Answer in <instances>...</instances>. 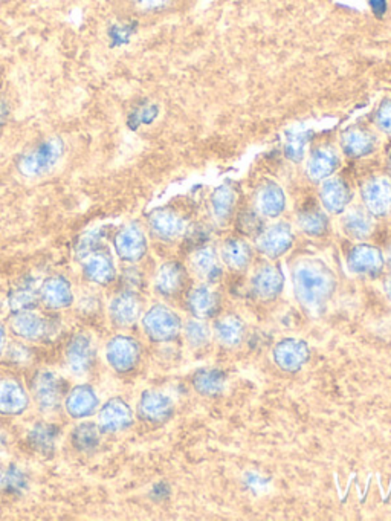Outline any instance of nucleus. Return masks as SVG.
<instances>
[{"instance_id":"nucleus-6","label":"nucleus","mask_w":391,"mask_h":521,"mask_svg":"<svg viewBox=\"0 0 391 521\" xmlns=\"http://www.w3.org/2000/svg\"><path fill=\"white\" fill-rule=\"evenodd\" d=\"M112 245L118 259L124 263H132V265L143 260L148 251L146 233L137 222L122 225L113 234Z\"/></svg>"},{"instance_id":"nucleus-19","label":"nucleus","mask_w":391,"mask_h":521,"mask_svg":"<svg viewBox=\"0 0 391 521\" xmlns=\"http://www.w3.org/2000/svg\"><path fill=\"white\" fill-rule=\"evenodd\" d=\"M181 2L182 0H117L115 10L129 19H150L172 13Z\"/></svg>"},{"instance_id":"nucleus-26","label":"nucleus","mask_w":391,"mask_h":521,"mask_svg":"<svg viewBox=\"0 0 391 521\" xmlns=\"http://www.w3.org/2000/svg\"><path fill=\"white\" fill-rule=\"evenodd\" d=\"M320 200L323 208L332 215H342L351 202V185L341 178H329L323 181L320 189Z\"/></svg>"},{"instance_id":"nucleus-30","label":"nucleus","mask_w":391,"mask_h":521,"mask_svg":"<svg viewBox=\"0 0 391 521\" xmlns=\"http://www.w3.org/2000/svg\"><path fill=\"white\" fill-rule=\"evenodd\" d=\"M220 257L231 271H246L253 261V248L244 239L229 237L222 245Z\"/></svg>"},{"instance_id":"nucleus-38","label":"nucleus","mask_w":391,"mask_h":521,"mask_svg":"<svg viewBox=\"0 0 391 521\" xmlns=\"http://www.w3.org/2000/svg\"><path fill=\"white\" fill-rule=\"evenodd\" d=\"M182 333L191 349L207 348L213 338L209 322L198 318H190L189 322H183Z\"/></svg>"},{"instance_id":"nucleus-36","label":"nucleus","mask_w":391,"mask_h":521,"mask_svg":"<svg viewBox=\"0 0 391 521\" xmlns=\"http://www.w3.org/2000/svg\"><path fill=\"white\" fill-rule=\"evenodd\" d=\"M235 202H237V196H235L233 187L225 184L214 190L211 198H209V205H211L216 220L220 224L229 222L233 217L234 210H235Z\"/></svg>"},{"instance_id":"nucleus-43","label":"nucleus","mask_w":391,"mask_h":521,"mask_svg":"<svg viewBox=\"0 0 391 521\" xmlns=\"http://www.w3.org/2000/svg\"><path fill=\"white\" fill-rule=\"evenodd\" d=\"M377 123L382 132L391 133V102H382L378 110Z\"/></svg>"},{"instance_id":"nucleus-27","label":"nucleus","mask_w":391,"mask_h":521,"mask_svg":"<svg viewBox=\"0 0 391 521\" xmlns=\"http://www.w3.org/2000/svg\"><path fill=\"white\" fill-rule=\"evenodd\" d=\"M338 167H340V158L335 150L331 147H320L310 155L307 165H306V174L312 182H323L329 180Z\"/></svg>"},{"instance_id":"nucleus-11","label":"nucleus","mask_w":391,"mask_h":521,"mask_svg":"<svg viewBox=\"0 0 391 521\" xmlns=\"http://www.w3.org/2000/svg\"><path fill=\"white\" fill-rule=\"evenodd\" d=\"M347 268L356 276L377 278L386 268V256L378 246L358 243L347 252Z\"/></svg>"},{"instance_id":"nucleus-9","label":"nucleus","mask_w":391,"mask_h":521,"mask_svg":"<svg viewBox=\"0 0 391 521\" xmlns=\"http://www.w3.org/2000/svg\"><path fill=\"white\" fill-rule=\"evenodd\" d=\"M295 235L292 226L288 222H277L264 226L263 231L255 237L257 250L271 260H277L285 256L294 246Z\"/></svg>"},{"instance_id":"nucleus-5","label":"nucleus","mask_w":391,"mask_h":521,"mask_svg":"<svg viewBox=\"0 0 391 521\" xmlns=\"http://www.w3.org/2000/svg\"><path fill=\"white\" fill-rule=\"evenodd\" d=\"M67 392V379L54 370H39L31 381V394L43 413H54L60 409Z\"/></svg>"},{"instance_id":"nucleus-35","label":"nucleus","mask_w":391,"mask_h":521,"mask_svg":"<svg viewBox=\"0 0 391 521\" xmlns=\"http://www.w3.org/2000/svg\"><path fill=\"white\" fill-rule=\"evenodd\" d=\"M298 226L305 234L310 237H321L329 230V217L325 215L324 208L320 205L306 204L297 216Z\"/></svg>"},{"instance_id":"nucleus-8","label":"nucleus","mask_w":391,"mask_h":521,"mask_svg":"<svg viewBox=\"0 0 391 521\" xmlns=\"http://www.w3.org/2000/svg\"><path fill=\"white\" fill-rule=\"evenodd\" d=\"M106 359L118 374H130L141 361V346L129 335H115L106 346Z\"/></svg>"},{"instance_id":"nucleus-10","label":"nucleus","mask_w":391,"mask_h":521,"mask_svg":"<svg viewBox=\"0 0 391 521\" xmlns=\"http://www.w3.org/2000/svg\"><path fill=\"white\" fill-rule=\"evenodd\" d=\"M176 411L173 399L158 390H144L138 401L139 419L150 425H163L172 419Z\"/></svg>"},{"instance_id":"nucleus-24","label":"nucleus","mask_w":391,"mask_h":521,"mask_svg":"<svg viewBox=\"0 0 391 521\" xmlns=\"http://www.w3.org/2000/svg\"><path fill=\"white\" fill-rule=\"evenodd\" d=\"M31 396L15 378L0 379V414L21 416L30 409Z\"/></svg>"},{"instance_id":"nucleus-42","label":"nucleus","mask_w":391,"mask_h":521,"mask_svg":"<svg viewBox=\"0 0 391 521\" xmlns=\"http://www.w3.org/2000/svg\"><path fill=\"white\" fill-rule=\"evenodd\" d=\"M4 485L11 492H23L28 486V481H26V475L17 466H10V470L5 472Z\"/></svg>"},{"instance_id":"nucleus-31","label":"nucleus","mask_w":391,"mask_h":521,"mask_svg":"<svg viewBox=\"0 0 391 521\" xmlns=\"http://www.w3.org/2000/svg\"><path fill=\"white\" fill-rule=\"evenodd\" d=\"M286 208V195L277 182H266L257 193V211L266 219H277Z\"/></svg>"},{"instance_id":"nucleus-18","label":"nucleus","mask_w":391,"mask_h":521,"mask_svg":"<svg viewBox=\"0 0 391 521\" xmlns=\"http://www.w3.org/2000/svg\"><path fill=\"white\" fill-rule=\"evenodd\" d=\"M148 228L156 239L163 242L178 241L187 233V222L182 216L170 208H156L147 217Z\"/></svg>"},{"instance_id":"nucleus-40","label":"nucleus","mask_w":391,"mask_h":521,"mask_svg":"<svg viewBox=\"0 0 391 521\" xmlns=\"http://www.w3.org/2000/svg\"><path fill=\"white\" fill-rule=\"evenodd\" d=\"M237 228L242 234L255 239L263 231V216L260 215L259 211L257 213L251 210L242 211L237 217Z\"/></svg>"},{"instance_id":"nucleus-37","label":"nucleus","mask_w":391,"mask_h":521,"mask_svg":"<svg viewBox=\"0 0 391 521\" xmlns=\"http://www.w3.org/2000/svg\"><path fill=\"white\" fill-rule=\"evenodd\" d=\"M102 431L95 422H82L72 429L71 444L78 453H93L100 446Z\"/></svg>"},{"instance_id":"nucleus-13","label":"nucleus","mask_w":391,"mask_h":521,"mask_svg":"<svg viewBox=\"0 0 391 521\" xmlns=\"http://www.w3.org/2000/svg\"><path fill=\"white\" fill-rule=\"evenodd\" d=\"M11 332L23 341H40L51 333V322L34 309L14 311L10 317Z\"/></svg>"},{"instance_id":"nucleus-28","label":"nucleus","mask_w":391,"mask_h":521,"mask_svg":"<svg viewBox=\"0 0 391 521\" xmlns=\"http://www.w3.org/2000/svg\"><path fill=\"white\" fill-rule=\"evenodd\" d=\"M191 266L199 278L209 285L218 283L224 277V266L218 260V252L209 246H200L194 251L191 256Z\"/></svg>"},{"instance_id":"nucleus-14","label":"nucleus","mask_w":391,"mask_h":521,"mask_svg":"<svg viewBox=\"0 0 391 521\" xmlns=\"http://www.w3.org/2000/svg\"><path fill=\"white\" fill-rule=\"evenodd\" d=\"M185 305L191 317L209 322L222 311V296L209 283H200L187 291Z\"/></svg>"},{"instance_id":"nucleus-46","label":"nucleus","mask_w":391,"mask_h":521,"mask_svg":"<svg viewBox=\"0 0 391 521\" xmlns=\"http://www.w3.org/2000/svg\"><path fill=\"white\" fill-rule=\"evenodd\" d=\"M384 291H386V296L388 300L391 302V278H388L386 283V287H384Z\"/></svg>"},{"instance_id":"nucleus-39","label":"nucleus","mask_w":391,"mask_h":521,"mask_svg":"<svg viewBox=\"0 0 391 521\" xmlns=\"http://www.w3.org/2000/svg\"><path fill=\"white\" fill-rule=\"evenodd\" d=\"M310 132L305 128H289L286 132L285 154L292 163H300L305 158L306 146L309 143Z\"/></svg>"},{"instance_id":"nucleus-29","label":"nucleus","mask_w":391,"mask_h":521,"mask_svg":"<svg viewBox=\"0 0 391 521\" xmlns=\"http://www.w3.org/2000/svg\"><path fill=\"white\" fill-rule=\"evenodd\" d=\"M227 374L220 368H199L191 376V385L196 393L205 398H218L227 389Z\"/></svg>"},{"instance_id":"nucleus-32","label":"nucleus","mask_w":391,"mask_h":521,"mask_svg":"<svg viewBox=\"0 0 391 521\" xmlns=\"http://www.w3.org/2000/svg\"><path fill=\"white\" fill-rule=\"evenodd\" d=\"M341 146L344 154L351 158H362L375 152L377 139L370 132H367L366 128H351L342 133Z\"/></svg>"},{"instance_id":"nucleus-7","label":"nucleus","mask_w":391,"mask_h":521,"mask_svg":"<svg viewBox=\"0 0 391 521\" xmlns=\"http://www.w3.org/2000/svg\"><path fill=\"white\" fill-rule=\"evenodd\" d=\"M312 357L309 342L301 338H283L272 349V361L285 374H298Z\"/></svg>"},{"instance_id":"nucleus-17","label":"nucleus","mask_w":391,"mask_h":521,"mask_svg":"<svg viewBox=\"0 0 391 521\" xmlns=\"http://www.w3.org/2000/svg\"><path fill=\"white\" fill-rule=\"evenodd\" d=\"M109 315L111 322L117 327L128 329L137 324L138 320L143 317V300L135 291L120 292L113 296L109 305Z\"/></svg>"},{"instance_id":"nucleus-33","label":"nucleus","mask_w":391,"mask_h":521,"mask_svg":"<svg viewBox=\"0 0 391 521\" xmlns=\"http://www.w3.org/2000/svg\"><path fill=\"white\" fill-rule=\"evenodd\" d=\"M346 215L342 216L341 220V226L344 234L349 235L351 239L355 241H364L373 231V216L362 208V207H355L349 211H344Z\"/></svg>"},{"instance_id":"nucleus-34","label":"nucleus","mask_w":391,"mask_h":521,"mask_svg":"<svg viewBox=\"0 0 391 521\" xmlns=\"http://www.w3.org/2000/svg\"><path fill=\"white\" fill-rule=\"evenodd\" d=\"M58 437H60V429L57 425L37 422L28 433V444L39 455L49 457L56 451Z\"/></svg>"},{"instance_id":"nucleus-49","label":"nucleus","mask_w":391,"mask_h":521,"mask_svg":"<svg viewBox=\"0 0 391 521\" xmlns=\"http://www.w3.org/2000/svg\"><path fill=\"white\" fill-rule=\"evenodd\" d=\"M390 165H391V156H390Z\"/></svg>"},{"instance_id":"nucleus-3","label":"nucleus","mask_w":391,"mask_h":521,"mask_svg":"<svg viewBox=\"0 0 391 521\" xmlns=\"http://www.w3.org/2000/svg\"><path fill=\"white\" fill-rule=\"evenodd\" d=\"M65 152V143L58 137L45 138L28 148L17 159V170L25 178H40L56 167Z\"/></svg>"},{"instance_id":"nucleus-20","label":"nucleus","mask_w":391,"mask_h":521,"mask_svg":"<svg viewBox=\"0 0 391 521\" xmlns=\"http://www.w3.org/2000/svg\"><path fill=\"white\" fill-rule=\"evenodd\" d=\"M361 199L369 213L373 217H384L388 215L391 207V181L386 176H378L367 181L362 185Z\"/></svg>"},{"instance_id":"nucleus-45","label":"nucleus","mask_w":391,"mask_h":521,"mask_svg":"<svg viewBox=\"0 0 391 521\" xmlns=\"http://www.w3.org/2000/svg\"><path fill=\"white\" fill-rule=\"evenodd\" d=\"M6 348V331L5 326L0 322V357L4 355V350Z\"/></svg>"},{"instance_id":"nucleus-25","label":"nucleus","mask_w":391,"mask_h":521,"mask_svg":"<svg viewBox=\"0 0 391 521\" xmlns=\"http://www.w3.org/2000/svg\"><path fill=\"white\" fill-rule=\"evenodd\" d=\"M95 361V349L92 344L91 338L84 333H76L67 342V363L72 374L86 375L91 372L92 366Z\"/></svg>"},{"instance_id":"nucleus-44","label":"nucleus","mask_w":391,"mask_h":521,"mask_svg":"<svg viewBox=\"0 0 391 521\" xmlns=\"http://www.w3.org/2000/svg\"><path fill=\"white\" fill-rule=\"evenodd\" d=\"M371 10L377 13L378 16H382L387 10L386 0H370Z\"/></svg>"},{"instance_id":"nucleus-4","label":"nucleus","mask_w":391,"mask_h":521,"mask_svg":"<svg viewBox=\"0 0 391 521\" xmlns=\"http://www.w3.org/2000/svg\"><path fill=\"white\" fill-rule=\"evenodd\" d=\"M144 333L153 342L176 341L182 333L183 322L178 312L165 305H153L141 317Z\"/></svg>"},{"instance_id":"nucleus-2","label":"nucleus","mask_w":391,"mask_h":521,"mask_svg":"<svg viewBox=\"0 0 391 521\" xmlns=\"http://www.w3.org/2000/svg\"><path fill=\"white\" fill-rule=\"evenodd\" d=\"M76 259L87 281L109 287L117 278V266L111 248L104 243V228L83 235L76 245Z\"/></svg>"},{"instance_id":"nucleus-12","label":"nucleus","mask_w":391,"mask_h":521,"mask_svg":"<svg viewBox=\"0 0 391 521\" xmlns=\"http://www.w3.org/2000/svg\"><path fill=\"white\" fill-rule=\"evenodd\" d=\"M135 413L122 398L109 399L98 409V428L102 435H117L132 427Z\"/></svg>"},{"instance_id":"nucleus-21","label":"nucleus","mask_w":391,"mask_h":521,"mask_svg":"<svg viewBox=\"0 0 391 521\" xmlns=\"http://www.w3.org/2000/svg\"><path fill=\"white\" fill-rule=\"evenodd\" d=\"M37 294H39V302L49 311L67 309L74 303L71 281L63 276L48 277L41 283Z\"/></svg>"},{"instance_id":"nucleus-41","label":"nucleus","mask_w":391,"mask_h":521,"mask_svg":"<svg viewBox=\"0 0 391 521\" xmlns=\"http://www.w3.org/2000/svg\"><path fill=\"white\" fill-rule=\"evenodd\" d=\"M39 303V294L30 287H21L10 294L11 311H22V309H34Z\"/></svg>"},{"instance_id":"nucleus-50","label":"nucleus","mask_w":391,"mask_h":521,"mask_svg":"<svg viewBox=\"0 0 391 521\" xmlns=\"http://www.w3.org/2000/svg\"><path fill=\"white\" fill-rule=\"evenodd\" d=\"M390 210H391V207H390Z\"/></svg>"},{"instance_id":"nucleus-23","label":"nucleus","mask_w":391,"mask_h":521,"mask_svg":"<svg viewBox=\"0 0 391 521\" xmlns=\"http://www.w3.org/2000/svg\"><path fill=\"white\" fill-rule=\"evenodd\" d=\"M63 404L72 419H87L100 409V398L92 385L80 384L67 392Z\"/></svg>"},{"instance_id":"nucleus-47","label":"nucleus","mask_w":391,"mask_h":521,"mask_svg":"<svg viewBox=\"0 0 391 521\" xmlns=\"http://www.w3.org/2000/svg\"><path fill=\"white\" fill-rule=\"evenodd\" d=\"M386 265H388L391 268V243L388 245V248H387Z\"/></svg>"},{"instance_id":"nucleus-15","label":"nucleus","mask_w":391,"mask_h":521,"mask_svg":"<svg viewBox=\"0 0 391 521\" xmlns=\"http://www.w3.org/2000/svg\"><path fill=\"white\" fill-rule=\"evenodd\" d=\"M155 291L164 298H176L189 291V272L179 261H165L155 277Z\"/></svg>"},{"instance_id":"nucleus-1","label":"nucleus","mask_w":391,"mask_h":521,"mask_svg":"<svg viewBox=\"0 0 391 521\" xmlns=\"http://www.w3.org/2000/svg\"><path fill=\"white\" fill-rule=\"evenodd\" d=\"M295 300L309 317H320L335 296L338 280L320 259H301L290 272Z\"/></svg>"},{"instance_id":"nucleus-48","label":"nucleus","mask_w":391,"mask_h":521,"mask_svg":"<svg viewBox=\"0 0 391 521\" xmlns=\"http://www.w3.org/2000/svg\"><path fill=\"white\" fill-rule=\"evenodd\" d=\"M4 481H5V472L0 468V486L4 485Z\"/></svg>"},{"instance_id":"nucleus-16","label":"nucleus","mask_w":391,"mask_h":521,"mask_svg":"<svg viewBox=\"0 0 391 521\" xmlns=\"http://www.w3.org/2000/svg\"><path fill=\"white\" fill-rule=\"evenodd\" d=\"M285 272L279 265L260 266L251 278V292L260 302H274L285 289Z\"/></svg>"},{"instance_id":"nucleus-22","label":"nucleus","mask_w":391,"mask_h":521,"mask_svg":"<svg viewBox=\"0 0 391 521\" xmlns=\"http://www.w3.org/2000/svg\"><path fill=\"white\" fill-rule=\"evenodd\" d=\"M211 332L216 341L225 349H235L242 346L246 337V322L244 318L240 317L239 313L228 312L220 315L218 313L216 320H214Z\"/></svg>"}]
</instances>
